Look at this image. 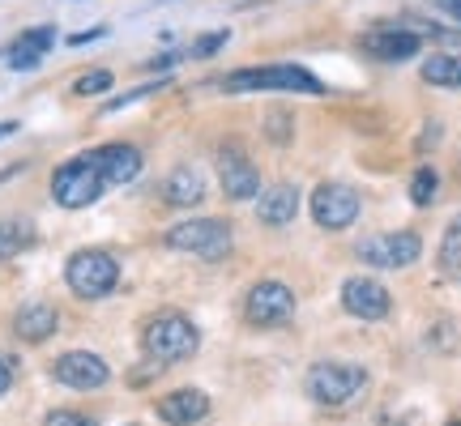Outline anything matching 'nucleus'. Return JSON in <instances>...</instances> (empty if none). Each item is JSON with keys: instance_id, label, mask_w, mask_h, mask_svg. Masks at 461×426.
Here are the masks:
<instances>
[{"instance_id": "nucleus-16", "label": "nucleus", "mask_w": 461, "mask_h": 426, "mask_svg": "<svg viewBox=\"0 0 461 426\" xmlns=\"http://www.w3.org/2000/svg\"><path fill=\"white\" fill-rule=\"evenodd\" d=\"M51 48H56V26H31V31H22L9 43V68H17V73L39 68Z\"/></svg>"}, {"instance_id": "nucleus-17", "label": "nucleus", "mask_w": 461, "mask_h": 426, "mask_svg": "<svg viewBox=\"0 0 461 426\" xmlns=\"http://www.w3.org/2000/svg\"><path fill=\"white\" fill-rule=\"evenodd\" d=\"M257 217H261L265 226H291L299 217V188L291 183H274L269 192L257 197Z\"/></svg>"}, {"instance_id": "nucleus-32", "label": "nucleus", "mask_w": 461, "mask_h": 426, "mask_svg": "<svg viewBox=\"0 0 461 426\" xmlns=\"http://www.w3.org/2000/svg\"><path fill=\"white\" fill-rule=\"evenodd\" d=\"M9 384H14V379H9V367H5V362H0V396L9 393Z\"/></svg>"}, {"instance_id": "nucleus-3", "label": "nucleus", "mask_w": 461, "mask_h": 426, "mask_svg": "<svg viewBox=\"0 0 461 426\" xmlns=\"http://www.w3.org/2000/svg\"><path fill=\"white\" fill-rule=\"evenodd\" d=\"M65 281L68 290L77 298H107L120 286V264H115L112 252H103V247H82V252H73L65 264Z\"/></svg>"}, {"instance_id": "nucleus-7", "label": "nucleus", "mask_w": 461, "mask_h": 426, "mask_svg": "<svg viewBox=\"0 0 461 426\" xmlns=\"http://www.w3.org/2000/svg\"><path fill=\"white\" fill-rule=\"evenodd\" d=\"M423 252V239L414 230H389V235H367L359 244V261L372 269H411Z\"/></svg>"}, {"instance_id": "nucleus-14", "label": "nucleus", "mask_w": 461, "mask_h": 426, "mask_svg": "<svg viewBox=\"0 0 461 426\" xmlns=\"http://www.w3.org/2000/svg\"><path fill=\"white\" fill-rule=\"evenodd\" d=\"M90 158L99 163V171L107 175V183H112V188H120V183H132L137 175H141V149H137V146H124V141H112V146L90 149Z\"/></svg>"}, {"instance_id": "nucleus-22", "label": "nucleus", "mask_w": 461, "mask_h": 426, "mask_svg": "<svg viewBox=\"0 0 461 426\" xmlns=\"http://www.w3.org/2000/svg\"><path fill=\"white\" fill-rule=\"evenodd\" d=\"M436 264L448 281H461V217H453L445 226V239H440V252H436Z\"/></svg>"}, {"instance_id": "nucleus-5", "label": "nucleus", "mask_w": 461, "mask_h": 426, "mask_svg": "<svg viewBox=\"0 0 461 426\" xmlns=\"http://www.w3.org/2000/svg\"><path fill=\"white\" fill-rule=\"evenodd\" d=\"M303 388H308V396L316 405L342 410V405H350L367 388V371L359 362H316L308 371V379H303Z\"/></svg>"}, {"instance_id": "nucleus-2", "label": "nucleus", "mask_w": 461, "mask_h": 426, "mask_svg": "<svg viewBox=\"0 0 461 426\" xmlns=\"http://www.w3.org/2000/svg\"><path fill=\"white\" fill-rule=\"evenodd\" d=\"M112 183L107 175L99 171V163L82 154V158H68L65 166H56V175H51V197L60 209H86V205H95V200L107 192Z\"/></svg>"}, {"instance_id": "nucleus-26", "label": "nucleus", "mask_w": 461, "mask_h": 426, "mask_svg": "<svg viewBox=\"0 0 461 426\" xmlns=\"http://www.w3.org/2000/svg\"><path fill=\"white\" fill-rule=\"evenodd\" d=\"M227 39H230V31L205 34V39H197V43H193V56H214L218 48H227Z\"/></svg>"}, {"instance_id": "nucleus-28", "label": "nucleus", "mask_w": 461, "mask_h": 426, "mask_svg": "<svg viewBox=\"0 0 461 426\" xmlns=\"http://www.w3.org/2000/svg\"><path fill=\"white\" fill-rule=\"evenodd\" d=\"M103 34H107V26H95V31H86V34H73L68 43H73V48H82V43H95V39H103Z\"/></svg>"}, {"instance_id": "nucleus-21", "label": "nucleus", "mask_w": 461, "mask_h": 426, "mask_svg": "<svg viewBox=\"0 0 461 426\" xmlns=\"http://www.w3.org/2000/svg\"><path fill=\"white\" fill-rule=\"evenodd\" d=\"M31 247H34V226L31 222H22V217L0 222V261H14V256L31 252Z\"/></svg>"}, {"instance_id": "nucleus-11", "label": "nucleus", "mask_w": 461, "mask_h": 426, "mask_svg": "<svg viewBox=\"0 0 461 426\" xmlns=\"http://www.w3.org/2000/svg\"><path fill=\"white\" fill-rule=\"evenodd\" d=\"M359 48L380 60V65H402V60H411L419 56L423 48V34L419 31H406V26H372V31L359 39Z\"/></svg>"}, {"instance_id": "nucleus-33", "label": "nucleus", "mask_w": 461, "mask_h": 426, "mask_svg": "<svg viewBox=\"0 0 461 426\" xmlns=\"http://www.w3.org/2000/svg\"><path fill=\"white\" fill-rule=\"evenodd\" d=\"M14 132H17L14 120H0V141H5V137H14Z\"/></svg>"}, {"instance_id": "nucleus-4", "label": "nucleus", "mask_w": 461, "mask_h": 426, "mask_svg": "<svg viewBox=\"0 0 461 426\" xmlns=\"http://www.w3.org/2000/svg\"><path fill=\"white\" fill-rule=\"evenodd\" d=\"M227 94H261V90H286V94H325L308 68L299 65H269V68H240L222 82Z\"/></svg>"}, {"instance_id": "nucleus-19", "label": "nucleus", "mask_w": 461, "mask_h": 426, "mask_svg": "<svg viewBox=\"0 0 461 426\" xmlns=\"http://www.w3.org/2000/svg\"><path fill=\"white\" fill-rule=\"evenodd\" d=\"M56 328H60V315H56L51 303H26V307L17 312V320H14V333L22 337V342H31V345L48 342Z\"/></svg>"}, {"instance_id": "nucleus-1", "label": "nucleus", "mask_w": 461, "mask_h": 426, "mask_svg": "<svg viewBox=\"0 0 461 426\" xmlns=\"http://www.w3.org/2000/svg\"><path fill=\"white\" fill-rule=\"evenodd\" d=\"M141 350H146V359L158 362V367H167V362H188L201 350V333L188 315L163 312L146 324V333H141Z\"/></svg>"}, {"instance_id": "nucleus-13", "label": "nucleus", "mask_w": 461, "mask_h": 426, "mask_svg": "<svg viewBox=\"0 0 461 426\" xmlns=\"http://www.w3.org/2000/svg\"><path fill=\"white\" fill-rule=\"evenodd\" d=\"M218 180H222V192L230 200L261 197V175H257V166L248 163V154L240 146H222V154H218Z\"/></svg>"}, {"instance_id": "nucleus-6", "label": "nucleus", "mask_w": 461, "mask_h": 426, "mask_svg": "<svg viewBox=\"0 0 461 426\" xmlns=\"http://www.w3.org/2000/svg\"><path fill=\"white\" fill-rule=\"evenodd\" d=\"M167 247L201 256V261H222L230 252V226L218 217H188V222H176L167 230Z\"/></svg>"}, {"instance_id": "nucleus-30", "label": "nucleus", "mask_w": 461, "mask_h": 426, "mask_svg": "<svg viewBox=\"0 0 461 426\" xmlns=\"http://www.w3.org/2000/svg\"><path fill=\"white\" fill-rule=\"evenodd\" d=\"M436 9H440V13H448L453 22H461V0H436Z\"/></svg>"}, {"instance_id": "nucleus-8", "label": "nucleus", "mask_w": 461, "mask_h": 426, "mask_svg": "<svg viewBox=\"0 0 461 426\" xmlns=\"http://www.w3.org/2000/svg\"><path fill=\"white\" fill-rule=\"evenodd\" d=\"M295 315V290L282 281H257L244 298V320L252 328H274L286 324Z\"/></svg>"}, {"instance_id": "nucleus-18", "label": "nucleus", "mask_w": 461, "mask_h": 426, "mask_svg": "<svg viewBox=\"0 0 461 426\" xmlns=\"http://www.w3.org/2000/svg\"><path fill=\"white\" fill-rule=\"evenodd\" d=\"M163 200L167 205H176V209H193L205 200V180H201V171L193 166H176L171 175L163 180Z\"/></svg>"}, {"instance_id": "nucleus-15", "label": "nucleus", "mask_w": 461, "mask_h": 426, "mask_svg": "<svg viewBox=\"0 0 461 426\" xmlns=\"http://www.w3.org/2000/svg\"><path fill=\"white\" fill-rule=\"evenodd\" d=\"M210 413V396L201 388H176V393L158 396V418L167 426H193Z\"/></svg>"}, {"instance_id": "nucleus-12", "label": "nucleus", "mask_w": 461, "mask_h": 426, "mask_svg": "<svg viewBox=\"0 0 461 426\" xmlns=\"http://www.w3.org/2000/svg\"><path fill=\"white\" fill-rule=\"evenodd\" d=\"M342 307H346V315L372 324V320H384V315L393 312V298H389V290H384L376 278H346L342 281Z\"/></svg>"}, {"instance_id": "nucleus-27", "label": "nucleus", "mask_w": 461, "mask_h": 426, "mask_svg": "<svg viewBox=\"0 0 461 426\" xmlns=\"http://www.w3.org/2000/svg\"><path fill=\"white\" fill-rule=\"evenodd\" d=\"M43 426H95L86 413H73V410H51L48 413V422Z\"/></svg>"}, {"instance_id": "nucleus-29", "label": "nucleus", "mask_w": 461, "mask_h": 426, "mask_svg": "<svg viewBox=\"0 0 461 426\" xmlns=\"http://www.w3.org/2000/svg\"><path fill=\"white\" fill-rule=\"evenodd\" d=\"M436 141H440V124H436V120H431V124H428V132H423V137H419V149L436 146Z\"/></svg>"}, {"instance_id": "nucleus-25", "label": "nucleus", "mask_w": 461, "mask_h": 426, "mask_svg": "<svg viewBox=\"0 0 461 426\" xmlns=\"http://www.w3.org/2000/svg\"><path fill=\"white\" fill-rule=\"evenodd\" d=\"M107 90H112V73H107V68H95V73H86V77L73 82V94H82V99H90V94H107Z\"/></svg>"}, {"instance_id": "nucleus-9", "label": "nucleus", "mask_w": 461, "mask_h": 426, "mask_svg": "<svg viewBox=\"0 0 461 426\" xmlns=\"http://www.w3.org/2000/svg\"><path fill=\"white\" fill-rule=\"evenodd\" d=\"M312 217L321 230H346L355 226L359 217V192L350 183H338V180H325L316 183L312 192Z\"/></svg>"}, {"instance_id": "nucleus-20", "label": "nucleus", "mask_w": 461, "mask_h": 426, "mask_svg": "<svg viewBox=\"0 0 461 426\" xmlns=\"http://www.w3.org/2000/svg\"><path fill=\"white\" fill-rule=\"evenodd\" d=\"M423 82H428V85H445V90H461V56L436 51L431 60H423Z\"/></svg>"}, {"instance_id": "nucleus-24", "label": "nucleus", "mask_w": 461, "mask_h": 426, "mask_svg": "<svg viewBox=\"0 0 461 426\" xmlns=\"http://www.w3.org/2000/svg\"><path fill=\"white\" fill-rule=\"evenodd\" d=\"M291 124H295V120H291L286 111H269V115H265V137H269L274 146H286V141L295 137V129H291Z\"/></svg>"}, {"instance_id": "nucleus-10", "label": "nucleus", "mask_w": 461, "mask_h": 426, "mask_svg": "<svg viewBox=\"0 0 461 426\" xmlns=\"http://www.w3.org/2000/svg\"><path fill=\"white\" fill-rule=\"evenodd\" d=\"M51 379L73 388V393H95V388H103L112 379V367L99 354H90V350H68V354L51 362Z\"/></svg>"}, {"instance_id": "nucleus-34", "label": "nucleus", "mask_w": 461, "mask_h": 426, "mask_svg": "<svg viewBox=\"0 0 461 426\" xmlns=\"http://www.w3.org/2000/svg\"><path fill=\"white\" fill-rule=\"evenodd\" d=\"M448 426H461V422H448Z\"/></svg>"}, {"instance_id": "nucleus-31", "label": "nucleus", "mask_w": 461, "mask_h": 426, "mask_svg": "<svg viewBox=\"0 0 461 426\" xmlns=\"http://www.w3.org/2000/svg\"><path fill=\"white\" fill-rule=\"evenodd\" d=\"M176 60H180V56H171V51H167V56H154V60H149V68H171Z\"/></svg>"}, {"instance_id": "nucleus-23", "label": "nucleus", "mask_w": 461, "mask_h": 426, "mask_svg": "<svg viewBox=\"0 0 461 426\" xmlns=\"http://www.w3.org/2000/svg\"><path fill=\"white\" fill-rule=\"evenodd\" d=\"M436 188H440V175H436V166H419L411 180V200L419 209H428L431 200H436Z\"/></svg>"}]
</instances>
